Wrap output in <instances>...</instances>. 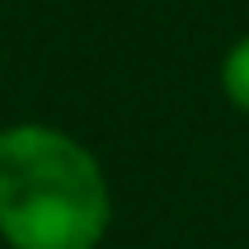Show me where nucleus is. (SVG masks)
<instances>
[{"mask_svg": "<svg viewBox=\"0 0 249 249\" xmlns=\"http://www.w3.org/2000/svg\"><path fill=\"white\" fill-rule=\"evenodd\" d=\"M113 188L99 155L56 123L0 127V240L10 249H99Z\"/></svg>", "mask_w": 249, "mask_h": 249, "instance_id": "obj_1", "label": "nucleus"}, {"mask_svg": "<svg viewBox=\"0 0 249 249\" xmlns=\"http://www.w3.org/2000/svg\"><path fill=\"white\" fill-rule=\"evenodd\" d=\"M221 94L235 113L249 118V33H240L221 56Z\"/></svg>", "mask_w": 249, "mask_h": 249, "instance_id": "obj_2", "label": "nucleus"}]
</instances>
